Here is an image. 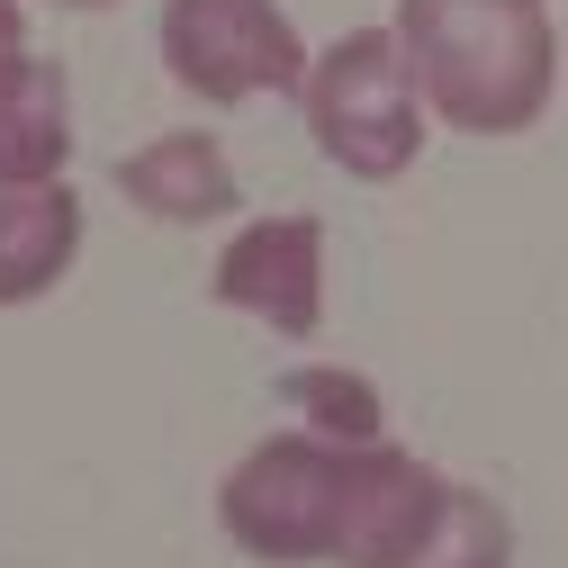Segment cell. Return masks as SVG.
<instances>
[{
    "instance_id": "8",
    "label": "cell",
    "mask_w": 568,
    "mask_h": 568,
    "mask_svg": "<svg viewBox=\"0 0 568 568\" xmlns=\"http://www.w3.org/2000/svg\"><path fill=\"white\" fill-rule=\"evenodd\" d=\"M63 163H73V91L63 63L28 45L0 73V181H63Z\"/></svg>"
},
{
    "instance_id": "12",
    "label": "cell",
    "mask_w": 568,
    "mask_h": 568,
    "mask_svg": "<svg viewBox=\"0 0 568 568\" xmlns=\"http://www.w3.org/2000/svg\"><path fill=\"white\" fill-rule=\"evenodd\" d=\"M54 10H118V0H54Z\"/></svg>"
},
{
    "instance_id": "4",
    "label": "cell",
    "mask_w": 568,
    "mask_h": 568,
    "mask_svg": "<svg viewBox=\"0 0 568 568\" xmlns=\"http://www.w3.org/2000/svg\"><path fill=\"white\" fill-rule=\"evenodd\" d=\"M154 45H163V73L207 109L298 100L307 82V37L280 0H163Z\"/></svg>"
},
{
    "instance_id": "10",
    "label": "cell",
    "mask_w": 568,
    "mask_h": 568,
    "mask_svg": "<svg viewBox=\"0 0 568 568\" xmlns=\"http://www.w3.org/2000/svg\"><path fill=\"white\" fill-rule=\"evenodd\" d=\"M280 397H290L298 424H307V434H325V443H388V406H379V388H371L362 371H343V362H307V371H290V379H280Z\"/></svg>"
},
{
    "instance_id": "3",
    "label": "cell",
    "mask_w": 568,
    "mask_h": 568,
    "mask_svg": "<svg viewBox=\"0 0 568 568\" xmlns=\"http://www.w3.org/2000/svg\"><path fill=\"white\" fill-rule=\"evenodd\" d=\"M298 118L316 135V154L343 181H406L424 135H434V109H424L415 73H406V45L397 28H343L325 54H307V82H298Z\"/></svg>"
},
{
    "instance_id": "5",
    "label": "cell",
    "mask_w": 568,
    "mask_h": 568,
    "mask_svg": "<svg viewBox=\"0 0 568 568\" xmlns=\"http://www.w3.org/2000/svg\"><path fill=\"white\" fill-rule=\"evenodd\" d=\"M207 298L307 343L325 325V226L298 217V207H280V217H244L207 271Z\"/></svg>"
},
{
    "instance_id": "9",
    "label": "cell",
    "mask_w": 568,
    "mask_h": 568,
    "mask_svg": "<svg viewBox=\"0 0 568 568\" xmlns=\"http://www.w3.org/2000/svg\"><path fill=\"white\" fill-rule=\"evenodd\" d=\"M397 568H515V524H506V506H496L487 487H443V506H434V524L415 532V550L397 559Z\"/></svg>"
},
{
    "instance_id": "11",
    "label": "cell",
    "mask_w": 568,
    "mask_h": 568,
    "mask_svg": "<svg viewBox=\"0 0 568 568\" xmlns=\"http://www.w3.org/2000/svg\"><path fill=\"white\" fill-rule=\"evenodd\" d=\"M28 54V19H19V0H0V73Z\"/></svg>"
},
{
    "instance_id": "2",
    "label": "cell",
    "mask_w": 568,
    "mask_h": 568,
    "mask_svg": "<svg viewBox=\"0 0 568 568\" xmlns=\"http://www.w3.org/2000/svg\"><path fill=\"white\" fill-rule=\"evenodd\" d=\"M406 73L452 135H524L559 91V28L550 0H397Z\"/></svg>"
},
{
    "instance_id": "1",
    "label": "cell",
    "mask_w": 568,
    "mask_h": 568,
    "mask_svg": "<svg viewBox=\"0 0 568 568\" xmlns=\"http://www.w3.org/2000/svg\"><path fill=\"white\" fill-rule=\"evenodd\" d=\"M443 469L406 443L262 434L217 478V532L262 568H397L443 506Z\"/></svg>"
},
{
    "instance_id": "7",
    "label": "cell",
    "mask_w": 568,
    "mask_h": 568,
    "mask_svg": "<svg viewBox=\"0 0 568 568\" xmlns=\"http://www.w3.org/2000/svg\"><path fill=\"white\" fill-rule=\"evenodd\" d=\"M82 262V190L73 181H0V307H37Z\"/></svg>"
},
{
    "instance_id": "6",
    "label": "cell",
    "mask_w": 568,
    "mask_h": 568,
    "mask_svg": "<svg viewBox=\"0 0 568 568\" xmlns=\"http://www.w3.org/2000/svg\"><path fill=\"white\" fill-rule=\"evenodd\" d=\"M118 199L135 207V217H154V226H226L235 217V163L226 145L207 126H163L145 135L135 154H118Z\"/></svg>"
}]
</instances>
